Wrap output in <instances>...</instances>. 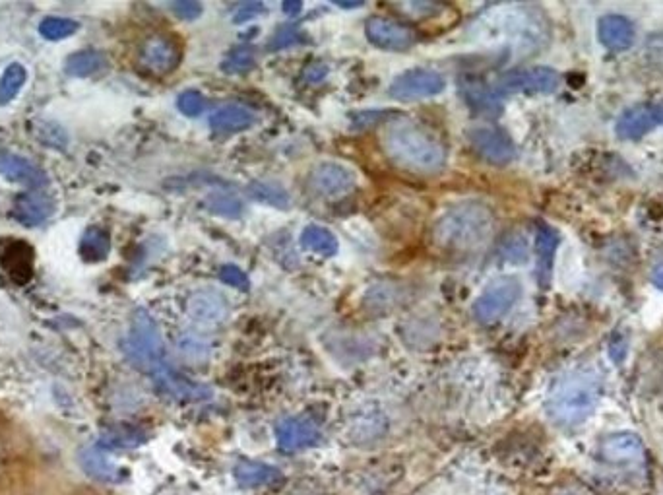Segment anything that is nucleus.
I'll use <instances>...</instances> for the list:
<instances>
[{
    "instance_id": "c9c22d12",
    "label": "nucleus",
    "mask_w": 663,
    "mask_h": 495,
    "mask_svg": "<svg viewBox=\"0 0 663 495\" xmlns=\"http://www.w3.org/2000/svg\"><path fill=\"white\" fill-rule=\"evenodd\" d=\"M220 280L223 284L239 290V292H249L251 290V280L249 276L239 268V266H233V264H225L220 270Z\"/></svg>"
},
{
    "instance_id": "cd10ccee",
    "label": "nucleus",
    "mask_w": 663,
    "mask_h": 495,
    "mask_svg": "<svg viewBox=\"0 0 663 495\" xmlns=\"http://www.w3.org/2000/svg\"><path fill=\"white\" fill-rule=\"evenodd\" d=\"M301 245L322 257H334L338 253L336 235L322 226H307L301 233Z\"/></svg>"
},
{
    "instance_id": "f03ea898",
    "label": "nucleus",
    "mask_w": 663,
    "mask_h": 495,
    "mask_svg": "<svg viewBox=\"0 0 663 495\" xmlns=\"http://www.w3.org/2000/svg\"><path fill=\"white\" fill-rule=\"evenodd\" d=\"M603 381L594 369H572L559 375L547 393V412L561 428L584 424L598 408Z\"/></svg>"
},
{
    "instance_id": "7ed1b4c3",
    "label": "nucleus",
    "mask_w": 663,
    "mask_h": 495,
    "mask_svg": "<svg viewBox=\"0 0 663 495\" xmlns=\"http://www.w3.org/2000/svg\"><path fill=\"white\" fill-rule=\"evenodd\" d=\"M493 228L491 208L477 200H466L448 208L435 222L433 241L444 251L470 253L489 241Z\"/></svg>"
},
{
    "instance_id": "f3484780",
    "label": "nucleus",
    "mask_w": 663,
    "mask_h": 495,
    "mask_svg": "<svg viewBox=\"0 0 663 495\" xmlns=\"http://www.w3.org/2000/svg\"><path fill=\"white\" fill-rule=\"evenodd\" d=\"M660 127V115L656 103H646V105H636L627 109L619 121H617V134L623 140H638L646 136L648 132L654 131Z\"/></svg>"
},
{
    "instance_id": "09e8293b",
    "label": "nucleus",
    "mask_w": 663,
    "mask_h": 495,
    "mask_svg": "<svg viewBox=\"0 0 663 495\" xmlns=\"http://www.w3.org/2000/svg\"><path fill=\"white\" fill-rule=\"evenodd\" d=\"M74 495H99V494H95V492H78V494Z\"/></svg>"
},
{
    "instance_id": "39448f33",
    "label": "nucleus",
    "mask_w": 663,
    "mask_h": 495,
    "mask_svg": "<svg viewBox=\"0 0 663 495\" xmlns=\"http://www.w3.org/2000/svg\"><path fill=\"white\" fill-rule=\"evenodd\" d=\"M522 292L520 282L514 276H505L491 282L485 292L475 299L474 317L481 325H493L501 321L514 307Z\"/></svg>"
},
{
    "instance_id": "72a5a7b5",
    "label": "nucleus",
    "mask_w": 663,
    "mask_h": 495,
    "mask_svg": "<svg viewBox=\"0 0 663 495\" xmlns=\"http://www.w3.org/2000/svg\"><path fill=\"white\" fill-rule=\"evenodd\" d=\"M206 206L214 214L227 216V218H237L243 212V202L239 198L229 197V195H212L206 200Z\"/></svg>"
},
{
    "instance_id": "37998d69",
    "label": "nucleus",
    "mask_w": 663,
    "mask_h": 495,
    "mask_svg": "<svg viewBox=\"0 0 663 495\" xmlns=\"http://www.w3.org/2000/svg\"><path fill=\"white\" fill-rule=\"evenodd\" d=\"M10 464V457H8V445L4 443V439H0V478L6 470V466Z\"/></svg>"
},
{
    "instance_id": "aec40b11",
    "label": "nucleus",
    "mask_w": 663,
    "mask_h": 495,
    "mask_svg": "<svg viewBox=\"0 0 663 495\" xmlns=\"http://www.w3.org/2000/svg\"><path fill=\"white\" fill-rule=\"evenodd\" d=\"M0 263L18 284L30 282L33 276V251L26 241L10 239L0 247Z\"/></svg>"
},
{
    "instance_id": "9d476101",
    "label": "nucleus",
    "mask_w": 663,
    "mask_h": 495,
    "mask_svg": "<svg viewBox=\"0 0 663 495\" xmlns=\"http://www.w3.org/2000/svg\"><path fill=\"white\" fill-rule=\"evenodd\" d=\"M365 33L373 45L386 49V51L410 49L417 39V35L410 26H406L398 20H392V18H384V16L369 18L365 24Z\"/></svg>"
},
{
    "instance_id": "f704fd0d",
    "label": "nucleus",
    "mask_w": 663,
    "mask_h": 495,
    "mask_svg": "<svg viewBox=\"0 0 663 495\" xmlns=\"http://www.w3.org/2000/svg\"><path fill=\"white\" fill-rule=\"evenodd\" d=\"M177 107L185 117L194 119V117H200L202 111L206 109V99L196 90H187L177 99Z\"/></svg>"
},
{
    "instance_id": "a18cd8bd",
    "label": "nucleus",
    "mask_w": 663,
    "mask_h": 495,
    "mask_svg": "<svg viewBox=\"0 0 663 495\" xmlns=\"http://www.w3.org/2000/svg\"><path fill=\"white\" fill-rule=\"evenodd\" d=\"M336 4L344 10H355V8H361L365 2L363 0H336Z\"/></svg>"
},
{
    "instance_id": "20e7f679",
    "label": "nucleus",
    "mask_w": 663,
    "mask_h": 495,
    "mask_svg": "<svg viewBox=\"0 0 663 495\" xmlns=\"http://www.w3.org/2000/svg\"><path fill=\"white\" fill-rule=\"evenodd\" d=\"M123 350L130 362L148 373H154L159 365L165 363L163 338L158 323L148 311H134L130 330L123 340Z\"/></svg>"
},
{
    "instance_id": "6e6552de",
    "label": "nucleus",
    "mask_w": 663,
    "mask_h": 495,
    "mask_svg": "<svg viewBox=\"0 0 663 495\" xmlns=\"http://www.w3.org/2000/svg\"><path fill=\"white\" fill-rule=\"evenodd\" d=\"M446 88V80L441 72L429 68H413L390 84V96L398 101H417V99L439 96Z\"/></svg>"
},
{
    "instance_id": "4468645a",
    "label": "nucleus",
    "mask_w": 663,
    "mask_h": 495,
    "mask_svg": "<svg viewBox=\"0 0 663 495\" xmlns=\"http://www.w3.org/2000/svg\"><path fill=\"white\" fill-rule=\"evenodd\" d=\"M311 187L322 197H342L355 187V175L346 165L326 162L311 173Z\"/></svg>"
},
{
    "instance_id": "e433bc0d",
    "label": "nucleus",
    "mask_w": 663,
    "mask_h": 495,
    "mask_svg": "<svg viewBox=\"0 0 663 495\" xmlns=\"http://www.w3.org/2000/svg\"><path fill=\"white\" fill-rule=\"evenodd\" d=\"M394 6L402 8L404 10L402 14L410 16V18H427L441 10L439 2H396Z\"/></svg>"
},
{
    "instance_id": "de8ad7c7",
    "label": "nucleus",
    "mask_w": 663,
    "mask_h": 495,
    "mask_svg": "<svg viewBox=\"0 0 663 495\" xmlns=\"http://www.w3.org/2000/svg\"><path fill=\"white\" fill-rule=\"evenodd\" d=\"M656 107H658V115H660V125H663V101L656 103Z\"/></svg>"
},
{
    "instance_id": "423d86ee",
    "label": "nucleus",
    "mask_w": 663,
    "mask_h": 495,
    "mask_svg": "<svg viewBox=\"0 0 663 495\" xmlns=\"http://www.w3.org/2000/svg\"><path fill=\"white\" fill-rule=\"evenodd\" d=\"M561 78L553 68L530 66L510 70L497 82V94H551L559 88Z\"/></svg>"
},
{
    "instance_id": "0eeeda50",
    "label": "nucleus",
    "mask_w": 663,
    "mask_h": 495,
    "mask_svg": "<svg viewBox=\"0 0 663 495\" xmlns=\"http://www.w3.org/2000/svg\"><path fill=\"white\" fill-rule=\"evenodd\" d=\"M181 63V47L179 43L165 33H156L148 37L138 51V65L154 76L171 74Z\"/></svg>"
},
{
    "instance_id": "c756f323",
    "label": "nucleus",
    "mask_w": 663,
    "mask_h": 495,
    "mask_svg": "<svg viewBox=\"0 0 663 495\" xmlns=\"http://www.w3.org/2000/svg\"><path fill=\"white\" fill-rule=\"evenodd\" d=\"M247 193L256 202H262V204H268V206H274V208H287L289 206V193L285 191L280 183L254 181L247 187Z\"/></svg>"
},
{
    "instance_id": "49530a36",
    "label": "nucleus",
    "mask_w": 663,
    "mask_h": 495,
    "mask_svg": "<svg viewBox=\"0 0 663 495\" xmlns=\"http://www.w3.org/2000/svg\"><path fill=\"white\" fill-rule=\"evenodd\" d=\"M654 282H656L660 288H663V266L654 272Z\"/></svg>"
},
{
    "instance_id": "2eb2a0df",
    "label": "nucleus",
    "mask_w": 663,
    "mask_h": 495,
    "mask_svg": "<svg viewBox=\"0 0 663 495\" xmlns=\"http://www.w3.org/2000/svg\"><path fill=\"white\" fill-rule=\"evenodd\" d=\"M187 313L200 325L216 327L223 323L229 315V301L223 294L208 288L190 294L187 299Z\"/></svg>"
},
{
    "instance_id": "a211bd4d",
    "label": "nucleus",
    "mask_w": 663,
    "mask_h": 495,
    "mask_svg": "<svg viewBox=\"0 0 663 495\" xmlns=\"http://www.w3.org/2000/svg\"><path fill=\"white\" fill-rule=\"evenodd\" d=\"M276 439L284 451H299L316 445L320 441V431L305 418H287L278 424Z\"/></svg>"
},
{
    "instance_id": "7c9ffc66",
    "label": "nucleus",
    "mask_w": 663,
    "mask_h": 495,
    "mask_svg": "<svg viewBox=\"0 0 663 495\" xmlns=\"http://www.w3.org/2000/svg\"><path fill=\"white\" fill-rule=\"evenodd\" d=\"M256 66V55L251 45H239L231 49L221 61V70L225 74H247Z\"/></svg>"
},
{
    "instance_id": "393cba45",
    "label": "nucleus",
    "mask_w": 663,
    "mask_h": 495,
    "mask_svg": "<svg viewBox=\"0 0 663 495\" xmlns=\"http://www.w3.org/2000/svg\"><path fill=\"white\" fill-rule=\"evenodd\" d=\"M237 482L247 486V488H258V486H268L280 478V472L264 462L243 461L237 464L235 468Z\"/></svg>"
},
{
    "instance_id": "dca6fc26",
    "label": "nucleus",
    "mask_w": 663,
    "mask_h": 495,
    "mask_svg": "<svg viewBox=\"0 0 663 495\" xmlns=\"http://www.w3.org/2000/svg\"><path fill=\"white\" fill-rule=\"evenodd\" d=\"M57 210L55 198L41 193V191H28L18 195L14 200V208L12 214L14 218L26 226V228H35L41 226L43 222H47Z\"/></svg>"
},
{
    "instance_id": "b1692460",
    "label": "nucleus",
    "mask_w": 663,
    "mask_h": 495,
    "mask_svg": "<svg viewBox=\"0 0 663 495\" xmlns=\"http://www.w3.org/2000/svg\"><path fill=\"white\" fill-rule=\"evenodd\" d=\"M80 257L86 261V263H101L109 257V251H111V237H109V231L103 230V228H88L84 231L82 239H80Z\"/></svg>"
},
{
    "instance_id": "473e14b6",
    "label": "nucleus",
    "mask_w": 663,
    "mask_h": 495,
    "mask_svg": "<svg viewBox=\"0 0 663 495\" xmlns=\"http://www.w3.org/2000/svg\"><path fill=\"white\" fill-rule=\"evenodd\" d=\"M80 30V24L70 20V18H57V16H49L39 24V33L41 37L49 39V41H61L66 37H72L74 33Z\"/></svg>"
},
{
    "instance_id": "6ab92c4d",
    "label": "nucleus",
    "mask_w": 663,
    "mask_h": 495,
    "mask_svg": "<svg viewBox=\"0 0 663 495\" xmlns=\"http://www.w3.org/2000/svg\"><path fill=\"white\" fill-rule=\"evenodd\" d=\"M460 92L466 99V103L470 105V109H474L475 113L485 115V117L501 115L503 105H501L499 94L491 86H487L481 78L464 76L460 80Z\"/></svg>"
},
{
    "instance_id": "4be33fe9",
    "label": "nucleus",
    "mask_w": 663,
    "mask_h": 495,
    "mask_svg": "<svg viewBox=\"0 0 663 495\" xmlns=\"http://www.w3.org/2000/svg\"><path fill=\"white\" fill-rule=\"evenodd\" d=\"M256 123L253 111L239 103H227L210 115V127L218 132H241Z\"/></svg>"
},
{
    "instance_id": "ddd939ff",
    "label": "nucleus",
    "mask_w": 663,
    "mask_h": 495,
    "mask_svg": "<svg viewBox=\"0 0 663 495\" xmlns=\"http://www.w3.org/2000/svg\"><path fill=\"white\" fill-rule=\"evenodd\" d=\"M0 175L10 183L28 187L30 191H39L49 183L47 173L39 165L12 152H0Z\"/></svg>"
},
{
    "instance_id": "4c0bfd02",
    "label": "nucleus",
    "mask_w": 663,
    "mask_h": 495,
    "mask_svg": "<svg viewBox=\"0 0 663 495\" xmlns=\"http://www.w3.org/2000/svg\"><path fill=\"white\" fill-rule=\"evenodd\" d=\"M299 41H303V33L299 32L297 28H293V26H282L278 32L274 33L268 49L270 51H280L285 47L297 45Z\"/></svg>"
},
{
    "instance_id": "58836bf2",
    "label": "nucleus",
    "mask_w": 663,
    "mask_h": 495,
    "mask_svg": "<svg viewBox=\"0 0 663 495\" xmlns=\"http://www.w3.org/2000/svg\"><path fill=\"white\" fill-rule=\"evenodd\" d=\"M181 352L183 356H187L189 360H206L208 358V344H204L198 336H183L181 338Z\"/></svg>"
},
{
    "instance_id": "5701e85b",
    "label": "nucleus",
    "mask_w": 663,
    "mask_h": 495,
    "mask_svg": "<svg viewBox=\"0 0 663 495\" xmlns=\"http://www.w3.org/2000/svg\"><path fill=\"white\" fill-rule=\"evenodd\" d=\"M559 247V233L549 226H539L536 237L537 278L541 286L551 282L553 261Z\"/></svg>"
},
{
    "instance_id": "9b49d317",
    "label": "nucleus",
    "mask_w": 663,
    "mask_h": 495,
    "mask_svg": "<svg viewBox=\"0 0 663 495\" xmlns=\"http://www.w3.org/2000/svg\"><path fill=\"white\" fill-rule=\"evenodd\" d=\"M601 461L611 466H642L646 451L638 435L634 433H611L600 443Z\"/></svg>"
},
{
    "instance_id": "c03bdc74",
    "label": "nucleus",
    "mask_w": 663,
    "mask_h": 495,
    "mask_svg": "<svg viewBox=\"0 0 663 495\" xmlns=\"http://www.w3.org/2000/svg\"><path fill=\"white\" fill-rule=\"evenodd\" d=\"M282 8H284L285 14H289V16H295V14H299V12L303 10V2H293V0H287V2L282 4Z\"/></svg>"
},
{
    "instance_id": "ea45409f",
    "label": "nucleus",
    "mask_w": 663,
    "mask_h": 495,
    "mask_svg": "<svg viewBox=\"0 0 663 495\" xmlns=\"http://www.w3.org/2000/svg\"><path fill=\"white\" fill-rule=\"evenodd\" d=\"M142 441V437L136 431H128V429H117V431H109L103 439V445L109 447H130V445H138Z\"/></svg>"
},
{
    "instance_id": "412c9836",
    "label": "nucleus",
    "mask_w": 663,
    "mask_h": 495,
    "mask_svg": "<svg viewBox=\"0 0 663 495\" xmlns=\"http://www.w3.org/2000/svg\"><path fill=\"white\" fill-rule=\"evenodd\" d=\"M598 35L607 49L625 51L634 43V26L625 16L607 14L598 24Z\"/></svg>"
},
{
    "instance_id": "bb28decb",
    "label": "nucleus",
    "mask_w": 663,
    "mask_h": 495,
    "mask_svg": "<svg viewBox=\"0 0 663 495\" xmlns=\"http://www.w3.org/2000/svg\"><path fill=\"white\" fill-rule=\"evenodd\" d=\"M80 459H82V466L88 470V474H92L97 480L115 482V480H121V476H123V470L105 457L103 447L84 449Z\"/></svg>"
},
{
    "instance_id": "c85d7f7f",
    "label": "nucleus",
    "mask_w": 663,
    "mask_h": 495,
    "mask_svg": "<svg viewBox=\"0 0 663 495\" xmlns=\"http://www.w3.org/2000/svg\"><path fill=\"white\" fill-rule=\"evenodd\" d=\"M28 80V70L20 63L6 66L0 76V105H8L18 98L20 90Z\"/></svg>"
},
{
    "instance_id": "a878e982",
    "label": "nucleus",
    "mask_w": 663,
    "mask_h": 495,
    "mask_svg": "<svg viewBox=\"0 0 663 495\" xmlns=\"http://www.w3.org/2000/svg\"><path fill=\"white\" fill-rule=\"evenodd\" d=\"M105 66H107V57L101 51L84 49V51H78L68 57V61L64 65V72L74 78H88V76L101 72Z\"/></svg>"
},
{
    "instance_id": "f257e3e1",
    "label": "nucleus",
    "mask_w": 663,
    "mask_h": 495,
    "mask_svg": "<svg viewBox=\"0 0 663 495\" xmlns=\"http://www.w3.org/2000/svg\"><path fill=\"white\" fill-rule=\"evenodd\" d=\"M380 146L392 164L417 175L439 173L446 164L441 138L408 117L392 119L382 127Z\"/></svg>"
},
{
    "instance_id": "79ce46f5",
    "label": "nucleus",
    "mask_w": 663,
    "mask_h": 495,
    "mask_svg": "<svg viewBox=\"0 0 663 495\" xmlns=\"http://www.w3.org/2000/svg\"><path fill=\"white\" fill-rule=\"evenodd\" d=\"M262 12H264V4L262 2H245L233 14V22L235 24H243L247 20H253L254 16H258Z\"/></svg>"
},
{
    "instance_id": "2f4dec72",
    "label": "nucleus",
    "mask_w": 663,
    "mask_h": 495,
    "mask_svg": "<svg viewBox=\"0 0 663 495\" xmlns=\"http://www.w3.org/2000/svg\"><path fill=\"white\" fill-rule=\"evenodd\" d=\"M404 292L400 290L398 284H377L375 288L369 290L365 297V303L371 309H390L402 301Z\"/></svg>"
},
{
    "instance_id": "1a4fd4ad",
    "label": "nucleus",
    "mask_w": 663,
    "mask_h": 495,
    "mask_svg": "<svg viewBox=\"0 0 663 495\" xmlns=\"http://www.w3.org/2000/svg\"><path fill=\"white\" fill-rule=\"evenodd\" d=\"M470 146L474 148L475 154L483 158L485 162L493 165L510 164L516 156L514 142L506 132L499 131L495 127H477L468 132Z\"/></svg>"
},
{
    "instance_id": "f8f14e48",
    "label": "nucleus",
    "mask_w": 663,
    "mask_h": 495,
    "mask_svg": "<svg viewBox=\"0 0 663 495\" xmlns=\"http://www.w3.org/2000/svg\"><path fill=\"white\" fill-rule=\"evenodd\" d=\"M154 377V383L159 389L161 395L169 396L173 400H183V402H196V400H204L210 396V389L196 383L189 379L187 375L175 371L171 365L163 363L159 365L154 373H150Z\"/></svg>"
},
{
    "instance_id": "a19ab883",
    "label": "nucleus",
    "mask_w": 663,
    "mask_h": 495,
    "mask_svg": "<svg viewBox=\"0 0 663 495\" xmlns=\"http://www.w3.org/2000/svg\"><path fill=\"white\" fill-rule=\"evenodd\" d=\"M171 10L181 20H196L202 16L204 8L200 2H194V0H177V2H171Z\"/></svg>"
}]
</instances>
